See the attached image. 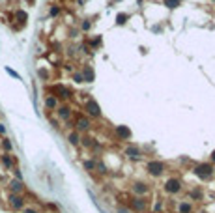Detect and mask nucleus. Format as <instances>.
<instances>
[{
	"label": "nucleus",
	"mask_w": 215,
	"mask_h": 213,
	"mask_svg": "<svg viewBox=\"0 0 215 213\" xmlns=\"http://www.w3.org/2000/svg\"><path fill=\"white\" fill-rule=\"evenodd\" d=\"M193 172H195V176H197L198 179L208 181V179H211V176L215 174V168H213L211 163H198L197 167L193 168Z\"/></svg>",
	"instance_id": "obj_1"
},
{
	"label": "nucleus",
	"mask_w": 215,
	"mask_h": 213,
	"mask_svg": "<svg viewBox=\"0 0 215 213\" xmlns=\"http://www.w3.org/2000/svg\"><path fill=\"white\" fill-rule=\"evenodd\" d=\"M127 206L133 213H146L148 207H150V200L146 196H133Z\"/></svg>",
	"instance_id": "obj_2"
},
{
	"label": "nucleus",
	"mask_w": 215,
	"mask_h": 213,
	"mask_svg": "<svg viewBox=\"0 0 215 213\" xmlns=\"http://www.w3.org/2000/svg\"><path fill=\"white\" fill-rule=\"evenodd\" d=\"M163 189H165V193L166 195H178V193H181V189H183V183H181V179L180 178H169L165 181V185H163Z\"/></svg>",
	"instance_id": "obj_3"
},
{
	"label": "nucleus",
	"mask_w": 215,
	"mask_h": 213,
	"mask_svg": "<svg viewBox=\"0 0 215 213\" xmlns=\"http://www.w3.org/2000/svg\"><path fill=\"white\" fill-rule=\"evenodd\" d=\"M146 172H148L152 178H159V176H163V172H165V163L159 161V159H152V161H148V163H146Z\"/></svg>",
	"instance_id": "obj_4"
},
{
	"label": "nucleus",
	"mask_w": 215,
	"mask_h": 213,
	"mask_svg": "<svg viewBox=\"0 0 215 213\" xmlns=\"http://www.w3.org/2000/svg\"><path fill=\"white\" fill-rule=\"evenodd\" d=\"M8 206H10V209H13V211H22V209H25V206H26V200H25V196H22V195H13V193H10V195H8Z\"/></svg>",
	"instance_id": "obj_5"
},
{
	"label": "nucleus",
	"mask_w": 215,
	"mask_h": 213,
	"mask_svg": "<svg viewBox=\"0 0 215 213\" xmlns=\"http://www.w3.org/2000/svg\"><path fill=\"white\" fill-rule=\"evenodd\" d=\"M131 193L135 196H146L150 193V185L146 181H133L131 183Z\"/></svg>",
	"instance_id": "obj_6"
},
{
	"label": "nucleus",
	"mask_w": 215,
	"mask_h": 213,
	"mask_svg": "<svg viewBox=\"0 0 215 213\" xmlns=\"http://www.w3.org/2000/svg\"><path fill=\"white\" fill-rule=\"evenodd\" d=\"M84 110H86L90 116H94V118H99V116H101V107H99V103L95 101V99H88V101L84 103Z\"/></svg>",
	"instance_id": "obj_7"
},
{
	"label": "nucleus",
	"mask_w": 215,
	"mask_h": 213,
	"mask_svg": "<svg viewBox=\"0 0 215 213\" xmlns=\"http://www.w3.org/2000/svg\"><path fill=\"white\" fill-rule=\"evenodd\" d=\"M114 136H116L118 140H131L133 133H131V129H129L127 125H116V127H114Z\"/></svg>",
	"instance_id": "obj_8"
},
{
	"label": "nucleus",
	"mask_w": 215,
	"mask_h": 213,
	"mask_svg": "<svg viewBox=\"0 0 215 213\" xmlns=\"http://www.w3.org/2000/svg\"><path fill=\"white\" fill-rule=\"evenodd\" d=\"M124 155H125L127 159H131V161H137V159L142 157V150H140L137 144H129V146H125Z\"/></svg>",
	"instance_id": "obj_9"
},
{
	"label": "nucleus",
	"mask_w": 215,
	"mask_h": 213,
	"mask_svg": "<svg viewBox=\"0 0 215 213\" xmlns=\"http://www.w3.org/2000/svg\"><path fill=\"white\" fill-rule=\"evenodd\" d=\"M90 127H92V124H90L88 118H84V116L77 118V122H75V131L77 133H86V131H90Z\"/></svg>",
	"instance_id": "obj_10"
},
{
	"label": "nucleus",
	"mask_w": 215,
	"mask_h": 213,
	"mask_svg": "<svg viewBox=\"0 0 215 213\" xmlns=\"http://www.w3.org/2000/svg\"><path fill=\"white\" fill-rule=\"evenodd\" d=\"M8 189H10V193H13V195H22V193H25V183H22L21 179H11L8 183Z\"/></svg>",
	"instance_id": "obj_11"
},
{
	"label": "nucleus",
	"mask_w": 215,
	"mask_h": 213,
	"mask_svg": "<svg viewBox=\"0 0 215 213\" xmlns=\"http://www.w3.org/2000/svg\"><path fill=\"white\" fill-rule=\"evenodd\" d=\"M176 211L178 213H195V206H193V202H189V200H181L178 204Z\"/></svg>",
	"instance_id": "obj_12"
},
{
	"label": "nucleus",
	"mask_w": 215,
	"mask_h": 213,
	"mask_svg": "<svg viewBox=\"0 0 215 213\" xmlns=\"http://www.w3.org/2000/svg\"><path fill=\"white\" fill-rule=\"evenodd\" d=\"M71 112H73V110H71L69 105H62V107L56 108V114H58L60 120H69V118H71Z\"/></svg>",
	"instance_id": "obj_13"
},
{
	"label": "nucleus",
	"mask_w": 215,
	"mask_h": 213,
	"mask_svg": "<svg viewBox=\"0 0 215 213\" xmlns=\"http://www.w3.org/2000/svg\"><path fill=\"white\" fill-rule=\"evenodd\" d=\"M82 81L84 82H94L95 81V73H94V69L90 67V65H84V69H82Z\"/></svg>",
	"instance_id": "obj_14"
},
{
	"label": "nucleus",
	"mask_w": 215,
	"mask_h": 213,
	"mask_svg": "<svg viewBox=\"0 0 215 213\" xmlns=\"http://www.w3.org/2000/svg\"><path fill=\"white\" fill-rule=\"evenodd\" d=\"M202 196H204V191L202 189H189V195H187V198L189 200H193V202H198V200H202Z\"/></svg>",
	"instance_id": "obj_15"
},
{
	"label": "nucleus",
	"mask_w": 215,
	"mask_h": 213,
	"mask_svg": "<svg viewBox=\"0 0 215 213\" xmlns=\"http://www.w3.org/2000/svg\"><path fill=\"white\" fill-rule=\"evenodd\" d=\"M0 161H2V167L8 168V170H11V168L15 167V161H13V157H11L10 153H4L2 157H0Z\"/></svg>",
	"instance_id": "obj_16"
},
{
	"label": "nucleus",
	"mask_w": 215,
	"mask_h": 213,
	"mask_svg": "<svg viewBox=\"0 0 215 213\" xmlns=\"http://www.w3.org/2000/svg\"><path fill=\"white\" fill-rule=\"evenodd\" d=\"M45 107H47V110H56L58 108V97L56 96H47Z\"/></svg>",
	"instance_id": "obj_17"
},
{
	"label": "nucleus",
	"mask_w": 215,
	"mask_h": 213,
	"mask_svg": "<svg viewBox=\"0 0 215 213\" xmlns=\"http://www.w3.org/2000/svg\"><path fill=\"white\" fill-rule=\"evenodd\" d=\"M67 140H69L71 146H79V144H81V133H77V131H69V133H67Z\"/></svg>",
	"instance_id": "obj_18"
},
{
	"label": "nucleus",
	"mask_w": 215,
	"mask_h": 213,
	"mask_svg": "<svg viewBox=\"0 0 215 213\" xmlns=\"http://www.w3.org/2000/svg\"><path fill=\"white\" fill-rule=\"evenodd\" d=\"M95 164H98V159H84L82 161V168L88 170V172H94L95 170Z\"/></svg>",
	"instance_id": "obj_19"
},
{
	"label": "nucleus",
	"mask_w": 215,
	"mask_h": 213,
	"mask_svg": "<svg viewBox=\"0 0 215 213\" xmlns=\"http://www.w3.org/2000/svg\"><path fill=\"white\" fill-rule=\"evenodd\" d=\"M54 92L58 93V97H62V99H67V97L71 96V92H69L67 88H64V86H56V88H54Z\"/></svg>",
	"instance_id": "obj_20"
},
{
	"label": "nucleus",
	"mask_w": 215,
	"mask_h": 213,
	"mask_svg": "<svg viewBox=\"0 0 215 213\" xmlns=\"http://www.w3.org/2000/svg\"><path fill=\"white\" fill-rule=\"evenodd\" d=\"M163 4H165L166 8L174 10V8H178V6H180V0H163Z\"/></svg>",
	"instance_id": "obj_21"
},
{
	"label": "nucleus",
	"mask_w": 215,
	"mask_h": 213,
	"mask_svg": "<svg viewBox=\"0 0 215 213\" xmlns=\"http://www.w3.org/2000/svg\"><path fill=\"white\" fill-rule=\"evenodd\" d=\"M81 144H82V146H86V148H92L94 138H92V136H81Z\"/></svg>",
	"instance_id": "obj_22"
},
{
	"label": "nucleus",
	"mask_w": 215,
	"mask_h": 213,
	"mask_svg": "<svg viewBox=\"0 0 215 213\" xmlns=\"http://www.w3.org/2000/svg\"><path fill=\"white\" fill-rule=\"evenodd\" d=\"M2 148H4V150H6V152L10 153V152L13 150V144H11V142H10L8 138H4V140H2Z\"/></svg>",
	"instance_id": "obj_23"
},
{
	"label": "nucleus",
	"mask_w": 215,
	"mask_h": 213,
	"mask_svg": "<svg viewBox=\"0 0 215 213\" xmlns=\"http://www.w3.org/2000/svg\"><path fill=\"white\" fill-rule=\"evenodd\" d=\"M116 211H118V213H133V211L129 209V206H124V204H118Z\"/></svg>",
	"instance_id": "obj_24"
},
{
	"label": "nucleus",
	"mask_w": 215,
	"mask_h": 213,
	"mask_svg": "<svg viewBox=\"0 0 215 213\" xmlns=\"http://www.w3.org/2000/svg\"><path fill=\"white\" fill-rule=\"evenodd\" d=\"M125 21H127V13H120V15L116 17V22H118V25H124Z\"/></svg>",
	"instance_id": "obj_25"
},
{
	"label": "nucleus",
	"mask_w": 215,
	"mask_h": 213,
	"mask_svg": "<svg viewBox=\"0 0 215 213\" xmlns=\"http://www.w3.org/2000/svg\"><path fill=\"white\" fill-rule=\"evenodd\" d=\"M6 71H8V73H10V75H11L13 79H19V81H21V75L17 73V71H13V69H11L10 65H6Z\"/></svg>",
	"instance_id": "obj_26"
},
{
	"label": "nucleus",
	"mask_w": 215,
	"mask_h": 213,
	"mask_svg": "<svg viewBox=\"0 0 215 213\" xmlns=\"http://www.w3.org/2000/svg\"><path fill=\"white\" fill-rule=\"evenodd\" d=\"M22 213H41V211H39L38 207H26V206H25V209H22Z\"/></svg>",
	"instance_id": "obj_27"
},
{
	"label": "nucleus",
	"mask_w": 215,
	"mask_h": 213,
	"mask_svg": "<svg viewBox=\"0 0 215 213\" xmlns=\"http://www.w3.org/2000/svg\"><path fill=\"white\" fill-rule=\"evenodd\" d=\"M58 13H60V8H58V6H53V8H51V15H53V17H56Z\"/></svg>",
	"instance_id": "obj_28"
},
{
	"label": "nucleus",
	"mask_w": 215,
	"mask_h": 213,
	"mask_svg": "<svg viewBox=\"0 0 215 213\" xmlns=\"http://www.w3.org/2000/svg\"><path fill=\"white\" fill-rule=\"evenodd\" d=\"M90 26H92V25H90L88 21H82V25H81V28H82V30H90Z\"/></svg>",
	"instance_id": "obj_29"
},
{
	"label": "nucleus",
	"mask_w": 215,
	"mask_h": 213,
	"mask_svg": "<svg viewBox=\"0 0 215 213\" xmlns=\"http://www.w3.org/2000/svg\"><path fill=\"white\" fill-rule=\"evenodd\" d=\"M73 79H75V82H84V81H82V75H81V73H77V75H75Z\"/></svg>",
	"instance_id": "obj_30"
},
{
	"label": "nucleus",
	"mask_w": 215,
	"mask_h": 213,
	"mask_svg": "<svg viewBox=\"0 0 215 213\" xmlns=\"http://www.w3.org/2000/svg\"><path fill=\"white\" fill-rule=\"evenodd\" d=\"M0 135H6V125L0 124Z\"/></svg>",
	"instance_id": "obj_31"
},
{
	"label": "nucleus",
	"mask_w": 215,
	"mask_h": 213,
	"mask_svg": "<svg viewBox=\"0 0 215 213\" xmlns=\"http://www.w3.org/2000/svg\"><path fill=\"white\" fill-rule=\"evenodd\" d=\"M209 159H211V163H215V150L211 152V155H209Z\"/></svg>",
	"instance_id": "obj_32"
},
{
	"label": "nucleus",
	"mask_w": 215,
	"mask_h": 213,
	"mask_svg": "<svg viewBox=\"0 0 215 213\" xmlns=\"http://www.w3.org/2000/svg\"><path fill=\"white\" fill-rule=\"evenodd\" d=\"M198 213H208V211H204V209H202V211H198Z\"/></svg>",
	"instance_id": "obj_33"
}]
</instances>
